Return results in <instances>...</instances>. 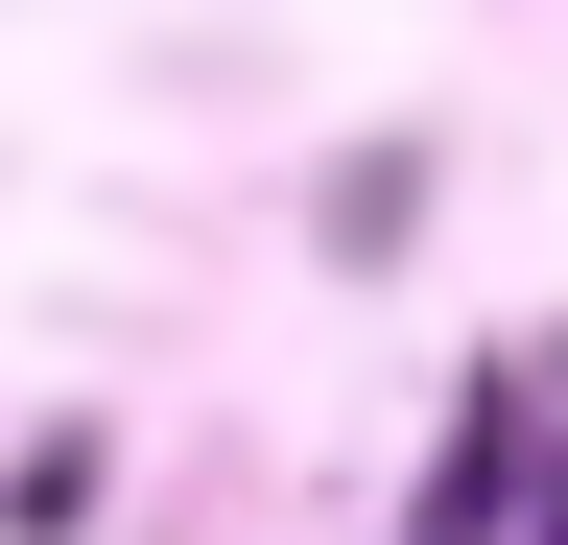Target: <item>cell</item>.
I'll return each instance as SVG.
<instances>
[{"instance_id":"obj_1","label":"cell","mask_w":568,"mask_h":545,"mask_svg":"<svg viewBox=\"0 0 568 545\" xmlns=\"http://www.w3.org/2000/svg\"><path fill=\"white\" fill-rule=\"evenodd\" d=\"M545 545H568V474H545Z\"/></svg>"}]
</instances>
